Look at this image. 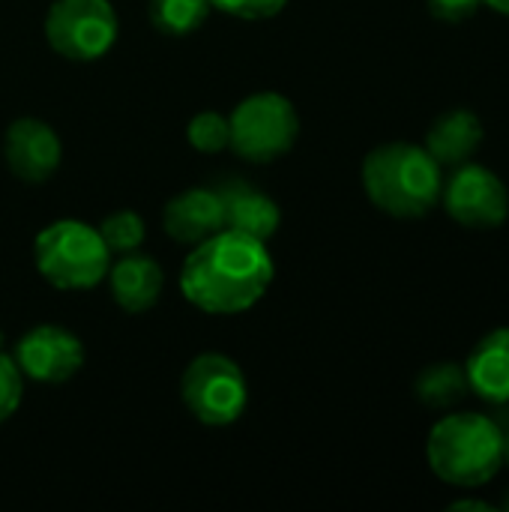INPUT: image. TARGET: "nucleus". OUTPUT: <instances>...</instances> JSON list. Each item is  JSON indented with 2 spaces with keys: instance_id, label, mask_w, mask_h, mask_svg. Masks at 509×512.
<instances>
[{
  "instance_id": "f257e3e1",
  "label": "nucleus",
  "mask_w": 509,
  "mask_h": 512,
  "mask_svg": "<svg viewBox=\"0 0 509 512\" xmlns=\"http://www.w3.org/2000/svg\"><path fill=\"white\" fill-rule=\"evenodd\" d=\"M273 273L276 264L264 240L222 228L189 252L180 270V291L201 312L240 315L267 294Z\"/></svg>"
},
{
  "instance_id": "f03ea898",
  "label": "nucleus",
  "mask_w": 509,
  "mask_h": 512,
  "mask_svg": "<svg viewBox=\"0 0 509 512\" xmlns=\"http://www.w3.org/2000/svg\"><path fill=\"white\" fill-rule=\"evenodd\" d=\"M444 180V168L420 144L390 141L363 159V189L369 201L396 219L429 216L441 204Z\"/></svg>"
},
{
  "instance_id": "7ed1b4c3",
  "label": "nucleus",
  "mask_w": 509,
  "mask_h": 512,
  "mask_svg": "<svg viewBox=\"0 0 509 512\" xmlns=\"http://www.w3.org/2000/svg\"><path fill=\"white\" fill-rule=\"evenodd\" d=\"M426 459L432 474L447 486H486L504 468V429L486 414H450L432 426Z\"/></svg>"
},
{
  "instance_id": "20e7f679",
  "label": "nucleus",
  "mask_w": 509,
  "mask_h": 512,
  "mask_svg": "<svg viewBox=\"0 0 509 512\" xmlns=\"http://www.w3.org/2000/svg\"><path fill=\"white\" fill-rule=\"evenodd\" d=\"M33 261L39 276L60 291H90L111 267V252L99 228L81 219H57L33 240Z\"/></svg>"
},
{
  "instance_id": "39448f33",
  "label": "nucleus",
  "mask_w": 509,
  "mask_h": 512,
  "mask_svg": "<svg viewBox=\"0 0 509 512\" xmlns=\"http://www.w3.org/2000/svg\"><path fill=\"white\" fill-rule=\"evenodd\" d=\"M231 150L255 165H267L297 144L300 135V114L294 102L282 93L264 90L246 96L231 114Z\"/></svg>"
},
{
  "instance_id": "423d86ee",
  "label": "nucleus",
  "mask_w": 509,
  "mask_h": 512,
  "mask_svg": "<svg viewBox=\"0 0 509 512\" xmlns=\"http://www.w3.org/2000/svg\"><path fill=\"white\" fill-rule=\"evenodd\" d=\"M180 396L186 411L204 426H231L243 417L249 405V384L243 369L216 351L198 354L180 381Z\"/></svg>"
},
{
  "instance_id": "0eeeda50",
  "label": "nucleus",
  "mask_w": 509,
  "mask_h": 512,
  "mask_svg": "<svg viewBox=\"0 0 509 512\" xmlns=\"http://www.w3.org/2000/svg\"><path fill=\"white\" fill-rule=\"evenodd\" d=\"M117 12L108 0H54L45 12L48 45L75 63L105 57L117 42Z\"/></svg>"
},
{
  "instance_id": "6e6552de",
  "label": "nucleus",
  "mask_w": 509,
  "mask_h": 512,
  "mask_svg": "<svg viewBox=\"0 0 509 512\" xmlns=\"http://www.w3.org/2000/svg\"><path fill=\"white\" fill-rule=\"evenodd\" d=\"M441 204L456 225L471 231H492L507 222L509 189L492 168L465 162L444 180Z\"/></svg>"
},
{
  "instance_id": "1a4fd4ad",
  "label": "nucleus",
  "mask_w": 509,
  "mask_h": 512,
  "mask_svg": "<svg viewBox=\"0 0 509 512\" xmlns=\"http://www.w3.org/2000/svg\"><path fill=\"white\" fill-rule=\"evenodd\" d=\"M12 360L21 375L36 384H63L81 372L84 345L72 330L60 324H39L18 339Z\"/></svg>"
},
{
  "instance_id": "9d476101",
  "label": "nucleus",
  "mask_w": 509,
  "mask_h": 512,
  "mask_svg": "<svg viewBox=\"0 0 509 512\" xmlns=\"http://www.w3.org/2000/svg\"><path fill=\"white\" fill-rule=\"evenodd\" d=\"M3 159L24 183H45L63 159V144L54 126L36 117H18L3 138Z\"/></svg>"
},
{
  "instance_id": "9b49d317",
  "label": "nucleus",
  "mask_w": 509,
  "mask_h": 512,
  "mask_svg": "<svg viewBox=\"0 0 509 512\" xmlns=\"http://www.w3.org/2000/svg\"><path fill=\"white\" fill-rule=\"evenodd\" d=\"M219 201H222V216H225V228L231 231H243L249 237L258 240H270L279 225H282V210L276 207V201L258 189L255 183L243 180V177H222L213 183Z\"/></svg>"
},
{
  "instance_id": "f8f14e48",
  "label": "nucleus",
  "mask_w": 509,
  "mask_h": 512,
  "mask_svg": "<svg viewBox=\"0 0 509 512\" xmlns=\"http://www.w3.org/2000/svg\"><path fill=\"white\" fill-rule=\"evenodd\" d=\"M162 228L171 240L195 246L225 228L222 201L213 186H195L174 195L162 210Z\"/></svg>"
},
{
  "instance_id": "ddd939ff",
  "label": "nucleus",
  "mask_w": 509,
  "mask_h": 512,
  "mask_svg": "<svg viewBox=\"0 0 509 512\" xmlns=\"http://www.w3.org/2000/svg\"><path fill=\"white\" fill-rule=\"evenodd\" d=\"M111 297L123 312H147L159 303L165 288L162 267L141 252H126L108 267Z\"/></svg>"
},
{
  "instance_id": "4468645a",
  "label": "nucleus",
  "mask_w": 509,
  "mask_h": 512,
  "mask_svg": "<svg viewBox=\"0 0 509 512\" xmlns=\"http://www.w3.org/2000/svg\"><path fill=\"white\" fill-rule=\"evenodd\" d=\"M465 372L471 393L489 405H509V327L486 333L474 345Z\"/></svg>"
},
{
  "instance_id": "2eb2a0df",
  "label": "nucleus",
  "mask_w": 509,
  "mask_h": 512,
  "mask_svg": "<svg viewBox=\"0 0 509 512\" xmlns=\"http://www.w3.org/2000/svg\"><path fill=\"white\" fill-rule=\"evenodd\" d=\"M483 135V120L471 108H453L429 126L423 147L438 159L441 168H459L474 159Z\"/></svg>"
},
{
  "instance_id": "dca6fc26",
  "label": "nucleus",
  "mask_w": 509,
  "mask_h": 512,
  "mask_svg": "<svg viewBox=\"0 0 509 512\" xmlns=\"http://www.w3.org/2000/svg\"><path fill=\"white\" fill-rule=\"evenodd\" d=\"M414 393L417 399L426 405V408H453L459 405L468 393H471V384H468V372L465 366L447 360V363H432L426 366L420 375H417V384H414Z\"/></svg>"
},
{
  "instance_id": "f3484780",
  "label": "nucleus",
  "mask_w": 509,
  "mask_h": 512,
  "mask_svg": "<svg viewBox=\"0 0 509 512\" xmlns=\"http://www.w3.org/2000/svg\"><path fill=\"white\" fill-rule=\"evenodd\" d=\"M210 12V0H150L147 6L150 24L162 36H189L207 21Z\"/></svg>"
},
{
  "instance_id": "a211bd4d",
  "label": "nucleus",
  "mask_w": 509,
  "mask_h": 512,
  "mask_svg": "<svg viewBox=\"0 0 509 512\" xmlns=\"http://www.w3.org/2000/svg\"><path fill=\"white\" fill-rule=\"evenodd\" d=\"M99 234H102L111 255H126V252H138L144 246L147 228L135 210H117V213L102 219Z\"/></svg>"
},
{
  "instance_id": "6ab92c4d",
  "label": "nucleus",
  "mask_w": 509,
  "mask_h": 512,
  "mask_svg": "<svg viewBox=\"0 0 509 512\" xmlns=\"http://www.w3.org/2000/svg\"><path fill=\"white\" fill-rule=\"evenodd\" d=\"M186 141L189 147H195L198 153H222L228 150L231 144V126H228V117L219 114V111H201L189 120L186 126Z\"/></svg>"
},
{
  "instance_id": "aec40b11",
  "label": "nucleus",
  "mask_w": 509,
  "mask_h": 512,
  "mask_svg": "<svg viewBox=\"0 0 509 512\" xmlns=\"http://www.w3.org/2000/svg\"><path fill=\"white\" fill-rule=\"evenodd\" d=\"M21 396H24V375L15 366V360L0 351V423H6L18 411Z\"/></svg>"
},
{
  "instance_id": "412c9836",
  "label": "nucleus",
  "mask_w": 509,
  "mask_h": 512,
  "mask_svg": "<svg viewBox=\"0 0 509 512\" xmlns=\"http://www.w3.org/2000/svg\"><path fill=\"white\" fill-rule=\"evenodd\" d=\"M288 0H210L213 9L225 12V15H234V18H243V21H264V18H273L285 9Z\"/></svg>"
},
{
  "instance_id": "4be33fe9",
  "label": "nucleus",
  "mask_w": 509,
  "mask_h": 512,
  "mask_svg": "<svg viewBox=\"0 0 509 512\" xmlns=\"http://www.w3.org/2000/svg\"><path fill=\"white\" fill-rule=\"evenodd\" d=\"M480 6H483V0H429V12L447 24H459V21L474 18L480 12Z\"/></svg>"
},
{
  "instance_id": "5701e85b",
  "label": "nucleus",
  "mask_w": 509,
  "mask_h": 512,
  "mask_svg": "<svg viewBox=\"0 0 509 512\" xmlns=\"http://www.w3.org/2000/svg\"><path fill=\"white\" fill-rule=\"evenodd\" d=\"M447 510H453V512H459V510H480V512H489V510H495L489 501H477V498H462V501H453Z\"/></svg>"
},
{
  "instance_id": "b1692460",
  "label": "nucleus",
  "mask_w": 509,
  "mask_h": 512,
  "mask_svg": "<svg viewBox=\"0 0 509 512\" xmlns=\"http://www.w3.org/2000/svg\"><path fill=\"white\" fill-rule=\"evenodd\" d=\"M486 6H492L495 12H501V15H509V0H483Z\"/></svg>"
},
{
  "instance_id": "393cba45",
  "label": "nucleus",
  "mask_w": 509,
  "mask_h": 512,
  "mask_svg": "<svg viewBox=\"0 0 509 512\" xmlns=\"http://www.w3.org/2000/svg\"><path fill=\"white\" fill-rule=\"evenodd\" d=\"M504 465L509 468V429L504 432Z\"/></svg>"
},
{
  "instance_id": "a878e982",
  "label": "nucleus",
  "mask_w": 509,
  "mask_h": 512,
  "mask_svg": "<svg viewBox=\"0 0 509 512\" xmlns=\"http://www.w3.org/2000/svg\"><path fill=\"white\" fill-rule=\"evenodd\" d=\"M501 510L509 512V492H507V498H504V504H501Z\"/></svg>"
}]
</instances>
